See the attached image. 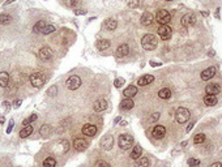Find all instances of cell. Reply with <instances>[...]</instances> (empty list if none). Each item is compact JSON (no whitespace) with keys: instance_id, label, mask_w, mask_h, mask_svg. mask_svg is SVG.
<instances>
[{"instance_id":"6da1fadb","label":"cell","mask_w":222,"mask_h":167,"mask_svg":"<svg viewBox=\"0 0 222 167\" xmlns=\"http://www.w3.org/2000/svg\"><path fill=\"white\" fill-rule=\"evenodd\" d=\"M157 43H158L157 42V38H156V35H153V34H146V35H144L141 39V46L148 51L154 50L157 47Z\"/></svg>"},{"instance_id":"7a4b0ae2","label":"cell","mask_w":222,"mask_h":167,"mask_svg":"<svg viewBox=\"0 0 222 167\" xmlns=\"http://www.w3.org/2000/svg\"><path fill=\"white\" fill-rule=\"evenodd\" d=\"M190 116H191L190 111L187 110V109H184V107H179V109L176 110V112H175L176 121L180 123V124H184V123L190 120Z\"/></svg>"},{"instance_id":"3957f363","label":"cell","mask_w":222,"mask_h":167,"mask_svg":"<svg viewBox=\"0 0 222 167\" xmlns=\"http://www.w3.org/2000/svg\"><path fill=\"white\" fill-rule=\"evenodd\" d=\"M133 144V137L131 135H120L119 136V146H120V149L123 150H128L132 146Z\"/></svg>"},{"instance_id":"277c9868","label":"cell","mask_w":222,"mask_h":167,"mask_svg":"<svg viewBox=\"0 0 222 167\" xmlns=\"http://www.w3.org/2000/svg\"><path fill=\"white\" fill-rule=\"evenodd\" d=\"M156 20L161 24V25H167V24L170 22V20H171V16H170V13L167 12L166 9H161V11L157 12Z\"/></svg>"},{"instance_id":"5b68a950","label":"cell","mask_w":222,"mask_h":167,"mask_svg":"<svg viewBox=\"0 0 222 167\" xmlns=\"http://www.w3.org/2000/svg\"><path fill=\"white\" fill-rule=\"evenodd\" d=\"M30 84L34 87H41L44 84V77L41 72H34L30 75Z\"/></svg>"},{"instance_id":"8992f818","label":"cell","mask_w":222,"mask_h":167,"mask_svg":"<svg viewBox=\"0 0 222 167\" xmlns=\"http://www.w3.org/2000/svg\"><path fill=\"white\" fill-rule=\"evenodd\" d=\"M81 84H82V81H81V78L78 76H71L67 80L66 85H67V87L70 90H76V89H78V87L81 86Z\"/></svg>"},{"instance_id":"52a82bcc","label":"cell","mask_w":222,"mask_h":167,"mask_svg":"<svg viewBox=\"0 0 222 167\" xmlns=\"http://www.w3.org/2000/svg\"><path fill=\"white\" fill-rule=\"evenodd\" d=\"M158 35L164 39V41H167V39H170L171 35H172V30L170 26L167 25H161L158 28Z\"/></svg>"},{"instance_id":"ba28073f","label":"cell","mask_w":222,"mask_h":167,"mask_svg":"<svg viewBox=\"0 0 222 167\" xmlns=\"http://www.w3.org/2000/svg\"><path fill=\"white\" fill-rule=\"evenodd\" d=\"M73 146H75V149L77 151H84L88 148V141L81 139V137H77V139H75V141H73Z\"/></svg>"},{"instance_id":"9c48e42d","label":"cell","mask_w":222,"mask_h":167,"mask_svg":"<svg viewBox=\"0 0 222 167\" xmlns=\"http://www.w3.org/2000/svg\"><path fill=\"white\" fill-rule=\"evenodd\" d=\"M214 75H216V67H209V68H206L205 71L201 72V80H203V81H208Z\"/></svg>"},{"instance_id":"30bf717a","label":"cell","mask_w":222,"mask_h":167,"mask_svg":"<svg viewBox=\"0 0 222 167\" xmlns=\"http://www.w3.org/2000/svg\"><path fill=\"white\" fill-rule=\"evenodd\" d=\"M195 22H196V17H195V14H192V13H187L182 17V25L183 26L194 25Z\"/></svg>"},{"instance_id":"8fae6325","label":"cell","mask_w":222,"mask_h":167,"mask_svg":"<svg viewBox=\"0 0 222 167\" xmlns=\"http://www.w3.org/2000/svg\"><path fill=\"white\" fill-rule=\"evenodd\" d=\"M82 133L85 136H89V137L94 136L97 133V127L93 125V124H85L82 127Z\"/></svg>"},{"instance_id":"7c38bea8","label":"cell","mask_w":222,"mask_h":167,"mask_svg":"<svg viewBox=\"0 0 222 167\" xmlns=\"http://www.w3.org/2000/svg\"><path fill=\"white\" fill-rule=\"evenodd\" d=\"M112 142H114V139H112V136L107 135V136H105V137H103V139L101 140V145H102L103 149L110 150V149L112 148Z\"/></svg>"},{"instance_id":"4fadbf2b","label":"cell","mask_w":222,"mask_h":167,"mask_svg":"<svg viewBox=\"0 0 222 167\" xmlns=\"http://www.w3.org/2000/svg\"><path fill=\"white\" fill-rule=\"evenodd\" d=\"M166 135V128L164 125H156L153 129V137L154 139H162Z\"/></svg>"},{"instance_id":"5bb4252c","label":"cell","mask_w":222,"mask_h":167,"mask_svg":"<svg viewBox=\"0 0 222 167\" xmlns=\"http://www.w3.org/2000/svg\"><path fill=\"white\" fill-rule=\"evenodd\" d=\"M205 91H206V94L216 95V94H218V93L221 91V87H220L218 84H209V85H206Z\"/></svg>"},{"instance_id":"9a60e30c","label":"cell","mask_w":222,"mask_h":167,"mask_svg":"<svg viewBox=\"0 0 222 167\" xmlns=\"http://www.w3.org/2000/svg\"><path fill=\"white\" fill-rule=\"evenodd\" d=\"M38 55L42 60H48V59H51V56H52V51L48 47H42L41 50H39Z\"/></svg>"},{"instance_id":"2e32d148","label":"cell","mask_w":222,"mask_h":167,"mask_svg":"<svg viewBox=\"0 0 222 167\" xmlns=\"http://www.w3.org/2000/svg\"><path fill=\"white\" fill-rule=\"evenodd\" d=\"M153 81H154V76H152V75H145V76H142V77L139 78L137 84H139L140 86H146V85H149V84H152Z\"/></svg>"},{"instance_id":"e0dca14e","label":"cell","mask_w":222,"mask_h":167,"mask_svg":"<svg viewBox=\"0 0 222 167\" xmlns=\"http://www.w3.org/2000/svg\"><path fill=\"white\" fill-rule=\"evenodd\" d=\"M153 20H154L153 14L149 13V12H145V13H142V16H141V24L144 26H149L150 24L153 22Z\"/></svg>"},{"instance_id":"ac0fdd59","label":"cell","mask_w":222,"mask_h":167,"mask_svg":"<svg viewBox=\"0 0 222 167\" xmlns=\"http://www.w3.org/2000/svg\"><path fill=\"white\" fill-rule=\"evenodd\" d=\"M137 94V87L136 86H128L127 89H124V91H123V95H124L126 98H130V99H132L133 97H135Z\"/></svg>"},{"instance_id":"d6986e66","label":"cell","mask_w":222,"mask_h":167,"mask_svg":"<svg viewBox=\"0 0 222 167\" xmlns=\"http://www.w3.org/2000/svg\"><path fill=\"white\" fill-rule=\"evenodd\" d=\"M107 109V102L105 99H98L94 103V111L97 112H101V111H105Z\"/></svg>"},{"instance_id":"ffe728a7","label":"cell","mask_w":222,"mask_h":167,"mask_svg":"<svg viewBox=\"0 0 222 167\" xmlns=\"http://www.w3.org/2000/svg\"><path fill=\"white\" fill-rule=\"evenodd\" d=\"M133 106H135V103H133V101H132V99H130V98H127V99H124V101H122V102H120V109H122V110H124V111L132 110V109H133Z\"/></svg>"},{"instance_id":"44dd1931","label":"cell","mask_w":222,"mask_h":167,"mask_svg":"<svg viewBox=\"0 0 222 167\" xmlns=\"http://www.w3.org/2000/svg\"><path fill=\"white\" fill-rule=\"evenodd\" d=\"M32 132H33V127L28 124V125L24 127L21 131H20V137H21V139H26L28 136L32 135Z\"/></svg>"},{"instance_id":"7402d4cb","label":"cell","mask_w":222,"mask_h":167,"mask_svg":"<svg viewBox=\"0 0 222 167\" xmlns=\"http://www.w3.org/2000/svg\"><path fill=\"white\" fill-rule=\"evenodd\" d=\"M9 84V75L7 72H0V86L7 87Z\"/></svg>"},{"instance_id":"603a6c76","label":"cell","mask_w":222,"mask_h":167,"mask_svg":"<svg viewBox=\"0 0 222 167\" xmlns=\"http://www.w3.org/2000/svg\"><path fill=\"white\" fill-rule=\"evenodd\" d=\"M204 103L206 106H214V105H217V97L212 95V94L205 95L204 97Z\"/></svg>"},{"instance_id":"cb8c5ba5","label":"cell","mask_w":222,"mask_h":167,"mask_svg":"<svg viewBox=\"0 0 222 167\" xmlns=\"http://www.w3.org/2000/svg\"><path fill=\"white\" fill-rule=\"evenodd\" d=\"M12 22V16L7 13H2L0 14V25H9Z\"/></svg>"},{"instance_id":"d4e9b609","label":"cell","mask_w":222,"mask_h":167,"mask_svg":"<svg viewBox=\"0 0 222 167\" xmlns=\"http://www.w3.org/2000/svg\"><path fill=\"white\" fill-rule=\"evenodd\" d=\"M141 155H142V149H141V146H140V145L135 146V148H133V150H132V153H131V158H132V159H139Z\"/></svg>"},{"instance_id":"484cf974","label":"cell","mask_w":222,"mask_h":167,"mask_svg":"<svg viewBox=\"0 0 222 167\" xmlns=\"http://www.w3.org/2000/svg\"><path fill=\"white\" fill-rule=\"evenodd\" d=\"M128 52H130V47L127 45H120L116 50V55L118 56H126V55H128Z\"/></svg>"},{"instance_id":"4316f807","label":"cell","mask_w":222,"mask_h":167,"mask_svg":"<svg viewBox=\"0 0 222 167\" xmlns=\"http://www.w3.org/2000/svg\"><path fill=\"white\" fill-rule=\"evenodd\" d=\"M158 95H160V98H162V99H169L171 97V90L169 87H164V89H161L158 91Z\"/></svg>"},{"instance_id":"83f0119b","label":"cell","mask_w":222,"mask_h":167,"mask_svg":"<svg viewBox=\"0 0 222 167\" xmlns=\"http://www.w3.org/2000/svg\"><path fill=\"white\" fill-rule=\"evenodd\" d=\"M108 47H110V41H107V39H102V41H98L97 43V48L101 51L107 50Z\"/></svg>"},{"instance_id":"f1b7e54d","label":"cell","mask_w":222,"mask_h":167,"mask_svg":"<svg viewBox=\"0 0 222 167\" xmlns=\"http://www.w3.org/2000/svg\"><path fill=\"white\" fill-rule=\"evenodd\" d=\"M136 167H149V159L146 157H140L136 161Z\"/></svg>"},{"instance_id":"f546056e","label":"cell","mask_w":222,"mask_h":167,"mask_svg":"<svg viewBox=\"0 0 222 167\" xmlns=\"http://www.w3.org/2000/svg\"><path fill=\"white\" fill-rule=\"evenodd\" d=\"M56 166V161L52 157H47L46 159L43 161V167H55Z\"/></svg>"},{"instance_id":"4dcf8cb0","label":"cell","mask_w":222,"mask_h":167,"mask_svg":"<svg viewBox=\"0 0 222 167\" xmlns=\"http://www.w3.org/2000/svg\"><path fill=\"white\" fill-rule=\"evenodd\" d=\"M55 32V26L54 25H51V24H46V26L43 28V30L41 32V34H44V35H47V34H51V33H54Z\"/></svg>"},{"instance_id":"1f68e13d","label":"cell","mask_w":222,"mask_h":167,"mask_svg":"<svg viewBox=\"0 0 222 167\" xmlns=\"http://www.w3.org/2000/svg\"><path fill=\"white\" fill-rule=\"evenodd\" d=\"M44 26H46V22H44V21H38L36 25H34L33 30H34V33H41Z\"/></svg>"},{"instance_id":"d6a6232c","label":"cell","mask_w":222,"mask_h":167,"mask_svg":"<svg viewBox=\"0 0 222 167\" xmlns=\"http://www.w3.org/2000/svg\"><path fill=\"white\" fill-rule=\"evenodd\" d=\"M116 26H118V24H116L115 20H111L110 18V20H107V21H106V28L108 29V30H111V32L115 30Z\"/></svg>"},{"instance_id":"836d02e7","label":"cell","mask_w":222,"mask_h":167,"mask_svg":"<svg viewBox=\"0 0 222 167\" xmlns=\"http://www.w3.org/2000/svg\"><path fill=\"white\" fill-rule=\"evenodd\" d=\"M50 131H51V127L50 125H48V124H43L41 127V129H39V133H41L42 136H48Z\"/></svg>"},{"instance_id":"e575fe53","label":"cell","mask_w":222,"mask_h":167,"mask_svg":"<svg viewBox=\"0 0 222 167\" xmlns=\"http://www.w3.org/2000/svg\"><path fill=\"white\" fill-rule=\"evenodd\" d=\"M204 141H205V135H204V133L196 135L195 139H194V142H195V144H201V142H204Z\"/></svg>"},{"instance_id":"d590c367","label":"cell","mask_w":222,"mask_h":167,"mask_svg":"<svg viewBox=\"0 0 222 167\" xmlns=\"http://www.w3.org/2000/svg\"><path fill=\"white\" fill-rule=\"evenodd\" d=\"M47 94L50 95V97H55L58 94V87L55 85H52L51 87H48V90H47Z\"/></svg>"},{"instance_id":"8d00e7d4","label":"cell","mask_w":222,"mask_h":167,"mask_svg":"<svg viewBox=\"0 0 222 167\" xmlns=\"http://www.w3.org/2000/svg\"><path fill=\"white\" fill-rule=\"evenodd\" d=\"M124 84H126L124 78H116V80L114 81V85H115V87H118V89H119V87H122L123 85H124Z\"/></svg>"},{"instance_id":"74e56055","label":"cell","mask_w":222,"mask_h":167,"mask_svg":"<svg viewBox=\"0 0 222 167\" xmlns=\"http://www.w3.org/2000/svg\"><path fill=\"white\" fill-rule=\"evenodd\" d=\"M127 4L130 8H136L139 6V0H127Z\"/></svg>"},{"instance_id":"f35d334b","label":"cell","mask_w":222,"mask_h":167,"mask_svg":"<svg viewBox=\"0 0 222 167\" xmlns=\"http://www.w3.org/2000/svg\"><path fill=\"white\" fill-rule=\"evenodd\" d=\"M36 119H37V115H36V114H33L30 117H28L26 120H24V125H28V124H30V123H32V121H34Z\"/></svg>"},{"instance_id":"ab89813d","label":"cell","mask_w":222,"mask_h":167,"mask_svg":"<svg viewBox=\"0 0 222 167\" xmlns=\"http://www.w3.org/2000/svg\"><path fill=\"white\" fill-rule=\"evenodd\" d=\"M77 2H78V0H64L66 6H68V7H75L77 4Z\"/></svg>"},{"instance_id":"60d3db41","label":"cell","mask_w":222,"mask_h":167,"mask_svg":"<svg viewBox=\"0 0 222 167\" xmlns=\"http://www.w3.org/2000/svg\"><path fill=\"white\" fill-rule=\"evenodd\" d=\"M190 166H192V167H195V166H199V163H200V161L199 159H188V162H187Z\"/></svg>"},{"instance_id":"b9f144b4","label":"cell","mask_w":222,"mask_h":167,"mask_svg":"<svg viewBox=\"0 0 222 167\" xmlns=\"http://www.w3.org/2000/svg\"><path fill=\"white\" fill-rule=\"evenodd\" d=\"M13 125H14V121L9 120V124H8V128H7V133H11L12 129H13Z\"/></svg>"},{"instance_id":"7bdbcfd3","label":"cell","mask_w":222,"mask_h":167,"mask_svg":"<svg viewBox=\"0 0 222 167\" xmlns=\"http://www.w3.org/2000/svg\"><path fill=\"white\" fill-rule=\"evenodd\" d=\"M158 119H160V114H158V112H154V114L150 116L149 120H150V121H156V120H158Z\"/></svg>"},{"instance_id":"ee69618b","label":"cell","mask_w":222,"mask_h":167,"mask_svg":"<svg viewBox=\"0 0 222 167\" xmlns=\"http://www.w3.org/2000/svg\"><path fill=\"white\" fill-rule=\"evenodd\" d=\"M97 167H111V166L108 165L107 162H105V161H101V162H98V163H97Z\"/></svg>"},{"instance_id":"f6af8a7d","label":"cell","mask_w":222,"mask_h":167,"mask_svg":"<svg viewBox=\"0 0 222 167\" xmlns=\"http://www.w3.org/2000/svg\"><path fill=\"white\" fill-rule=\"evenodd\" d=\"M21 103H22L21 99H16V101L13 102V107H14V109H18V107L21 106Z\"/></svg>"},{"instance_id":"bcb514c9","label":"cell","mask_w":222,"mask_h":167,"mask_svg":"<svg viewBox=\"0 0 222 167\" xmlns=\"http://www.w3.org/2000/svg\"><path fill=\"white\" fill-rule=\"evenodd\" d=\"M194 125H195V121H192V123H190V125L187 127V132H190L192 128H194Z\"/></svg>"},{"instance_id":"7dc6e473","label":"cell","mask_w":222,"mask_h":167,"mask_svg":"<svg viewBox=\"0 0 222 167\" xmlns=\"http://www.w3.org/2000/svg\"><path fill=\"white\" fill-rule=\"evenodd\" d=\"M3 106H4V109H6L7 111L9 110V102H3Z\"/></svg>"},{"instance_id":"c3c4849f","label":"cell","mask_w":222,"mask_h":167,"mask_svg":"<svg viewBox=\"0 0 222 167\" xmlns=\"http://www.w3.org/2000/svg\"><path fill=\"white\" fill-rule=\"evenodd\" d=\"M209 167H222V165L220 163V162H216V163H213V165H210Z\"/></svg>"},{"instance_id":"681fc988","label":"cell","mask_w":222,"mask_h":167,"mask_svg":"<svg viewBox=\"0 0 222 167\" xmlns=\"http://www.w3.org/2000/svg\"><path fill=\"white\" fill-rule=\"evenodd\" d=\"M150 65L152 67H160L161 63H156V61H150Z\"/></svg>"},{"instance_id":"f907efd6","label":"cell","mask_w":222,"mask_h":167,"mask_svg":"<svg viewBox=\"0 0 222 167\" xmlns=\"http://www.w3.org/2000/svg\"><path fill=\"white\" fill-rule=\"evenodd\" d=\"M76 14H86V11H75Z\"/></svg>"},{"instance_id":"816d5d0a","label":"cell","mask_w":222,"mask_h":167,"mask_svg":"<svg viewBox=\"0 0 222 167\" xmlns=\"http://www.w3.org/2000/svg\"><path fill=\"white\" fill-rule=\"evenodd\" d=\"M13 2H14V0H7V2H6V3H4V4H3V6H4V7H6V6H8V4H11V3H13Z\"/></svg>"},{"instance_id":"f5cc1de1","label":"cell","mask_w":222,"mask_h":167,"mask_svg":"<svg viewBox=\"0 0 222 167\" xmlns=\"http://www.w3.org/2000/svg\"><path fill=\"white\" fill-rule=\"evenodd\" d=\"M4 123V116H0V124H3Z\"/></svg>"},{"instance_id":"db71d44e","label":"cell","mask_w":222,"mask_h":167,"mask_svg":"<svg viewBox=\"0 0 222 167\" xmlns=\"http://www.w3.org/2000/svg\"><path fill=\"white\" fill-rule=\"evenodd\" d=\"M120 125H123V127L127 125V121H122V123H120Z\"/></svg>"},{"instance_id":"11a10c76","label":"cell","mask_w":222,"mask_h":167,"mask_svg":"<svg viewBox=\"0 0 222 167\" xmlns=\"http://www.w3.org/2000/svg\"><path fill=\"white\" fill-rule=\"evenodd\" d=\"M166 2H171V0H166Z\"/></svg>"}]
</instances>
